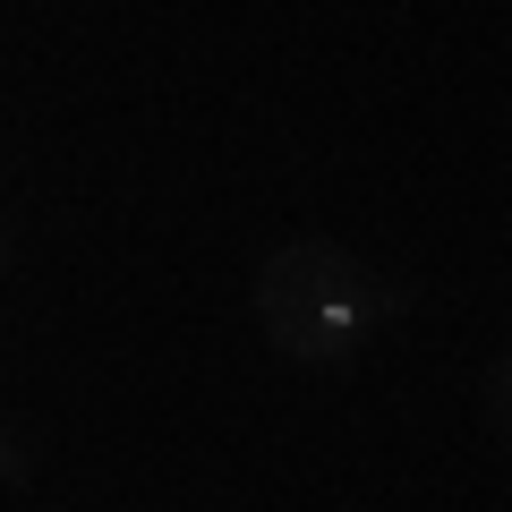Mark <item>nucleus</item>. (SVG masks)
<instances>
[{"label": "nucleus", "instance_id": "20e7f679", "mask_svg": "<svg viewBox=\"0 0 512 512\" xmlns=\"http://www.w3.org/2000/svg\"><path fill=\"white\" fill-rule=\"evenodd\" d=\"M0 274H9V222H0Z\"/></svg>", "mask_w": 512, "mask_h": 512}, {"label": "nucleus", "instance_id": "f257e3e1", "mask_svg": "<svg viewBox=\"0 0 512 512\" xmlns=\"http://www.w3.org/2000/svg\"><path fill=\"white\" fill-rule=\"evenodd\" d=\"M256 325L282 359L299 367H342L402 316V282L376 274L359 248L342 239H282L256 265Z\"/></svg>", "mask_w": 512, "mask_h": 512}, {"label": "nucleus", "instance_id": "7ed1b4c3", "mask_svg": "<svg viewBox=\"0 0 512 512\" xmlns=\"http://www.w3.org/2000/svg\"><path fill=\"white\" fill-rule=\"evenodd\" d=\"M0 478H26V444L9 436V427H0Z\"/></svg>", "mask_w": 512, "mask_h": 512}, {"label": "nucleus", "instance_id": "f03ea898", "mask_svg": "<svg viewBox=\"0 0 512 512\" xmlns=\"http://www.w3.org/2000/svg\"><path fill=\"white\" fill-rule=\"evenodd\" d=\"M504 384H512V359H495L487 367V427H495V436L512 427V393H504Z\"/></svg>", "mask_w": 512, "mask_h": 512}]
</instances>
